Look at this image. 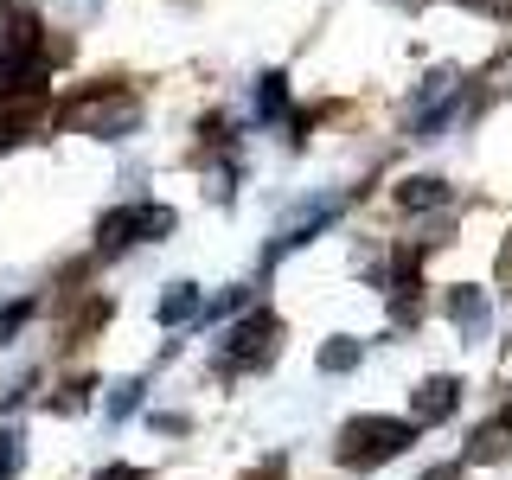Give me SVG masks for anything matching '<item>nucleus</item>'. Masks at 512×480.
I'll list each match as a JSON object with an SVG mask.
<instances>
[{"instance_id": "nucleus-1", "label": "nucleus", "mask_w": 512, "mask_h": 480, "mask_svg": "<svg viewBox=\"0 0 512 480\" xmlns=\"http://www.w3.org/2000/svg\"><path fill=\"white\" fill-rule=\"evenodd\" d=\"M416 442V423H391V416H359V423H346L340 436V461L346 468H372L384 455H404Z\"/></svg>"}, {"instance_id": "nucleus-2", "label": "nucleus", "mask_w": 512, "mask_h": 480, "mask_svg": "<svg viewBox=\"0 0 512 480\" xmlns=\"http://www.w3.org/2000/svg\"><path fill=\"white\" fill-rule=\"evenodd\" d=\"M269 340H276V320L256 314V320H244V327H231V359L237 365H256L269 352Z\"/></svg>"}, {"instance_id": "nucleus-3", "label": "nucleus", "mask_w": 512, "mask_h": 480, "mask_svg": "<svg viewBox=\"0 0 512 480\" xmlns=\"http://www.w3.org/2000/svg\"><path fill=\"white\" fill-rule=\"evenodd\" d=\"M186 314H199V288H192V282H173L167 301H160V320L173 327V320H186Z\"/></svg>"}, {"instance_id": "nucleus-4", "label": "nucleus", "mask_w": 512, "mask_h": 480, "mask_svg": "<svg viewBox=\"0 0 512 480\" xmlns=\"http://www.w3.org/2000/svg\"><path fill=\"white\" fill-rule=\"evenodd\" d=\"M416 410H423V416H448V410H455V378H429L423 397H416Z\"/></svg>"}, {"instance_id": "nucleus-5", "label": "nucleus", "mask_w": 512, "mask_h": 480, "mask_svg": "<svg viewBox=\"0 0 512 480\" xmlns=\"http://www.w3.org/2000/svg\"><path fill=\"white\" fill-rule=\"evenodd\" d=\"M397 199H404L410 212H429V205H442V199H448V186H442V180H410L404 192H397Z\"/></svg>"}, {"instance_id": "nucleus-6", "label": "nucleus", "mask_w": 512, "mask_h": 480, "mask_svg": "<svg viewBox=\"0 0 512 480\" xmlns=\"http://www.w3.org/2000/svg\"><path fill=\"white\" fill-rule=\"evenodd\" d=\"M135 231L154 244V237H167V231H173V212H167V205H141V212H135Z\"/></svg>"}, {"instance_id": "nucleus-7", "label": "nucleus", "mask_w": 512, "mask_h": 480, "mask_svg": "<svg viewBox=\"0 0 512 480\" xmlns=\"http://www.w3.org/2000/svg\"><path fill=\"white\" fill-rule=\"evenodd\" d=\"M282 77H263V90H256V109H263V116H282Z\"/></svg>"}, {"instance_id": "nucleus-8", "label": "nucleus", "mask_w": 512, "mask_h": 480, "mask_svg": "<svg viewBox=\"0 0 512 480\" xmlns=\"http://www.w3.org/2000/svg\"><path fill=\"white\" fill-rule=\"evenodd\" d=\"M320 365H327V372H346V365H359V346H327Z\"/></svg>"}, {"instance_id": "nucleus-9", "label": "nucleus", "mask_w": 512, "mask_h": 480, "mask_svg": "<svg viewBox=\"0 0 512 480\" xmlns=\"http://www.w3.org/2000/svg\"><path fill=\"white\" fill-rule=\"evenodd\" d=\"M32 314V301H13V308H0V346H7V333L20 327V320Z\"/></svg>"}, {"instance_id": "nucleus-10", "label": "nucleus", "mask_w": 512, "mask_h": 480, "mask_svg": "<svg viewBox=\"0 0 512 480\" xmlns=\"http://www.w3.org/2000/svg\"><path fill=\"white\" fill-rule=\"evenodd\" d=\"M448 314H455V320H474L480 314V295H474V288H461V295L448 301Z\"/></svg>"}, {"instance_id": "nucleus-11", "label": "nucleus", "mask_w": 512, "mask_h": 480, "mask_svg": "<svg viewBox=\"0 0 512 480\" xmlns=\"http://www.w3.org/2000/svg\"><path fill=\"white\" fill-rule=\"evenodd\" d=\"M13 442H20V436H0V474L20 468V448H13Z\"/></svg>"}, {"instance_id": "nucleus-12", "label": "nucleus", "mask_w": 512, "mask_h": 480, "mask_svg": "<svg viewBox=\"0 0 512 480\" xmlns=\"http://www.w3.org/2000/svg\"><path fill=\"white\" fill-rule=\"evenodd\" d=\"M423 480H461V474H423Z\"/></svg>"}]
</instances>
